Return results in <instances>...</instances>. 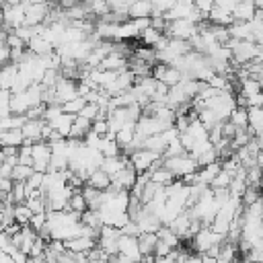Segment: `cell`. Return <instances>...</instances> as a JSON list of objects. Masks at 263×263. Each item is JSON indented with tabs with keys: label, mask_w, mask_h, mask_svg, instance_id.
Masks as SVG:
<instances>
[{
	"label": "cell",
	"mask_w": 263,
	"mask_h": 263,
	"mask_svg": "<svg viewBox=\"0 0 263 263\" xmlns=\"http://www.w3.org/2000/svg\"><path fill=\"white\" fill-rule=\"evenodd\" d=\"M226 45H228L230 51H232V62H234V64L251 62V60H255V58L259 55V51H261V47H259L253 39H234V37H230V39L226 41Z\"/></svg>",
	"instance_id": "cell-1"
},
{
	"label": "cell",
	"mask_w": 263,
	"mask_h": 263,
	"mask_svg": "<svg viewBox=\"0 0 263 263\" xmlns=\"http://www.w3.org/2000/svg\"><path fill=\"white\" fill-rule=\"evenodd\" d=\"M162 160H164V166L177 179H183L185 175H191V173L197 171V160L189 152H183V154H177V156H162Z\"/></svg>",
	"instance_id": "cell-2"
},
{
	"label": "cell",
	"mask_w": 263,
	"mask_h": 263,
	"mask_svg": "<svg viewBox=\"0 0 263 263\" xmlns=\"http://www.w3.org/2000/svg\"><path fill=\"white\" fill-rule=\"evenodd\" d=\"M191 238H193V249H195L197 253H205V251H210L214 245H220V242L226 240L224 234L216 232L212 226H205V224H201V228H199Z\"/></svg>",
	"instance_id": "cell-3"
},
{
	"label": "cell",
	"mask_w": 263,
	"mask_h": 263,
	"mask_svg": "<svg viewBox=\"0 0 263 263\" xmlns=\"http://www.w3.org/2000/svg\"><path fill=\"white\" fill-rule=\"evenodd\" d=\"M197 31H199L197 23H193L189 18H173V21H168L164 33L168 37H175V39H191Z\"/></svg>",
	"instance_id": "cell-4"
},
{
	"label": "cell",
	"mask_w": 263,
	"mask_h": 263,
	"mask_svg": "<svg viewBox=\"0 0 263 263\" xmlns=\"http://www.w3.org/2000/svg\"><path fill=\"white\" fill-rule=\"evenodd\" d=\"M33 152V168L39 173H45L49 168V158H51V146L45 140H37L31 144Z\"/></svg>",
	"instance_id": "cell-5"
},
{
	"label": "cell",
	"mask_w": 263,
	"mask_h": 263,
	"mask_svg": "<svg viewBox=\"0 0 263 263\" xmlns=\"http://www.w3.org/2000/svg\"><path fill=\"white\" fill-rule=\"evenodd\" d=\"M25 4V25L29 27H35V25H41L49 12L47 8V2L41 0V2H29V0H21Z\"/></svg>",
	"instance_id": "cell-6"
},
{
	"label": "cell",
	"mask_w": 263,
	"mask_h": 263,
	"mask_svg": "<svg viewBox=\"0 0 263 263\" xmlns=\"http://www.w3.org/2000/svg\"><path fill=\"white\" fill-rule=\"evenodd\" d=\"M74 97H78V84L74 82V78L60 76L58 82L53 84V101L62 105V103H66Z\"/></svg>",
	"instance_id": "cell-7"
},
{
	"label": "cell",
	"mask_w": 263,
	"mask_h": 263,
	"mask_svg": "<svg viewBox=\"0 0 263 263\" xmlns=\"http://www.w3.org/2000/svg\"><path fill=\"white\" fill-rule=\"evenodd\" d=\"M158 158H162V156L156 154V152H152V150H148V148H136V150L129 152V162H132V166L136 168V173L148 171L150 164H152L154 160H158Z\"/></svg>",
	"instance_id": "cell-8"
},
{
	"label": "cell",
	"mask_w": 263,
	"mask_h": 263,
	"mask_svg": "<svg viewBox=\"0 0 263 263\" xmlns=\"http://www.w3.org/2000/svg\"><path fill=\"white\" fill-rule=\"evenodd\" d=\"M2 25L6 29H16L21 25H25V4L23 2H16V4H6L2 6Z\"/></svg>",
	"instance_id": "cell-9"
},
{
	"label": "cell",
	"mask_w": 263,
	"mask_h": 263,
	"mask_svg": "<svg viewBox=\"0 0 263 263\" xmlns=\"http://www.w3.org/2000/svg\"><path fill=\"white\" fill-rule=\"evenodd\" d=\"M136 168L132 166V162L129 164H125L119 173H115L113 177H111V187L115 189V191H119V189H132L134 187V183H136Z\"/></svg>",
	"instance_id": "cell-10"
},
{
	"label": "cell",
	"mask_w": 263,
	"mask_h": 263,
	"mask_svg": "<svg viewBox=\"0 0 263 263\" xmlns=\"http://www.w3.org/2000/svg\"><path fill=\"white\" fill-rule=\"evenodd\" d=\"M8 107H10V113H21V115H25L31 107H35V101L31 99V92L25 88V90H18V92H12V95H10Z\"/></svg>",
	"instance_id": "cell-11"
},
{
	"label": "cell",
	"mask_w": 263,
	"mask_h": 263,
	"mask_svg": "<svg viewBox=\"0 0 263 263\" xmlns=\"http://www.w3.org/2000/svg\"><path fill=\"white\" fill-rule=\"evenodd\" d=\"M43 125H45V119H43V117H27V121L21 125V132H23V136H25L23 142L33 144V142L41 140V129H43Z\"/></svg>",
	"instance_id": "cell-12"
},
{
	"label": "cell",
	"mask_w": 263,
	"mask_h": 263,
	"mask_svg": "<svg viewBox=\"0 0 263 263\" xmlns=\"http://www.w3.org/2000/svg\"><path fill=\"white\" fill-rule=\"evenodd\" d=\"M99 68H101V70H115V72L125 70V68H127V58H125V53H121V51L115 47L113 51H109V53L101 60Z\"/></svg>",
	"instance_id": "cell-13"
},
{
	"label": "cell",
	"mask_w": 263,
	"mask_h": 263,
	"mask_svg": "<svg viewBox=\"0 0 263 263\" xmlns=\"http://www.w3.org/2000/svg\"><path fill=\"white\" fill-rule=\"evenodd\" d=\"M72 121H74V115L72 113H64V111H60L53 119H49V121H45L51 129H55L62 138H68L70 136V127H72Z\"/></svg>",
	"instance_id": "cell-14"
},
{
	"label": "cell",
	"mask_w": 263,
	"mask_h": 263,
	"mask_svg": "<svg viewBox=\"0 0 263 263\" xmlns=\"http://www.w3.org/2000/svg\"><path fill=\"white\" fill-rule=\"evenodd\" d=\"M27 49H29L31 53H35V55H47V53H51V51L55 49V45H53L47 37H43V35L39 33V35H33V37L27 41Z\"/></svg>",
	"instance_id": "cell-15"
},
{
	"label": "cell",
	"mask_w": 263,
	"mask_h": 263,
	"mask_svg": "<svg viewBox=\"0 0 263 263\" xmlns=\"http://www.w3.org/2000/svg\"><path fill=\"white\" fill-rule=\"evenodd\" d=\"M158 242L156 232H140L138 234V247L142 253V259H154V247Z\"/></svg>",
	"instance_id": "cell-16"
},
{
	"label": "cell",
	"mask_w": 263,
	"mask_h": 263,
	"mask_svg": "<svg viewBox=\"0 0 263 263\" xmlns=\"http://www.w3.org/2000/svg\"><path fill=\"white\" fill-rule=\"evenodd\" d=\"M255 2L253 0H238L236 6L232 8V18L234 21H251L255 16Z\"/></svg>",
	"instance_id": "cell-17"
},
{
	"label": "cell",
	"mask_w": 263,
	"mask_h": 263,
	"mask_svg": "<svg viewBox=\"0 0 263 263\" xmlns=\"http://www.w3.org/2000/svg\"><path fill=\"white\" fill-rule=\"evenodd\" d=\"M86 185H90V187H95V189L105 191V189H109V187H111V175H107V173L99 166V168H95V171L86 177Z\"/></svg>",
	"instance_id": "cell-18"
},
{
	"label": "cell",
	"mask_w": 263,
	"mask_h": 263,
	"mask_svg": "<svg viewBox=\"0 0 263 263\" xmlns=\"http://www.w3.org/2000/svg\"><path fill=\"white\" fill-rule=\"evenodd\" d=\"M25 136L21 127H10V129H0V146H14L18 148L23 144Z\"/></svg>",
	"instance_id": "cell-19"
},
{
	"label": "cell",
	"mask_w": 263,
	"mask_h": 263,
	"mask_svg": "<svg viewBox=\"0 0 263 263\" xmlns=\"http://www.w3.org/2000/svg\"><path fill=\"white\" fill-rule=\"evenodd\" d=\"M92 127V121L86 119L84 115H74V121H72V127H70V136L72 138H84Z\"/></svg>",
	"instance_id": "cell-20"
},
{
	"label": "cell",
	"mask_w": 263,
	"mask_h": 263,
	"mask_svg": "<svg viewBox=\"0 0 263 263\" xmlns=\"http://www.w3.org/2000/svg\"><path fill=\"white\" fill-rule=\"evenodd\" d=\"M152 12V0H134L127 8V16L129 18H142V16H150Z\"/></svg>",
	"instance_id": "cell-21"
},
{
	"label": "cell",
	"mask_w": 263,
	"mask_h": 263,
	"mask_svg": "<svg viewBox=\"0 0 263 263\" xmlns=\"http://www.w3.org/2000/svg\"><path fill=\"white\" fill-rule=\"evenodd\" d=\"M134 132H136V121H129V123L121 125V127L115 132V142L119 144L121 150L129 146V142H132V138H134Z\"/></svg>",
	"instance_id": "cell-22"
},
{
	"label": "cell",
	"mask_w": 263,
	"mask_h": 263,
	"mask_svg": "<svg viewBox=\"0 0 263 263\" xmlns=\"http://www.w3.org/2000/svg\"><path fill=\"white\" fill-rule=\"evenodd\" d=\"M150 173V181H154V183H158V185H171L177 177L164 166V164H160V166H156V168H152V171H148Z\"/></svg>",
	"instance_id": "cell-23"
},
{
	"label": "cell",
	"mask_w": 263,
	"mask_h": 263,
	"mask_svg": "<svg viewBox=\"0 0 263 263\" xmlns=\"http://www.w3.org/2000/svg\"><path fill=\"white\" fill-rule=\"evenodd\" d=\"M208 21H210L212 25H224V27H228L234 18H232V12H228V10L220 8V6H214V8L208 12Z\"/></svg>",
	"instance_id": "cell-24"
},
{
	"label": "cell",
	"mask_w": 263,
	"mask_h": 263,
	"mask_svg": "<svg viewBox=\"0 0 263 263\" xmlns=\"http://www.w3.org/2000/svg\"><path fill=\"white\" fill-rule=\"evenodd\" d=\"M142 148H148V150H152V152H156V154L162 156L164 154V148H166V140L162 138V134H150V136H146Z\"/></svg>",
	"instance_id": "cell-25"
},
{
	"label": "cell",
	"mask_w": 263,
	"mask_h": 263,
	"mask_svg": "<svg viewBox=\"0 0 263 263\" xmlns=\"http://www.w3.org/2000/svg\"><path fill=\"white\" fill-rule=\"evenodd\" d=\"M228 121L234 125V127H238V129H245L247 125H249V115H247V107H234L232 111H230V115H228Z\"/></svg>",
	"instance_id": "cell-26"
},
{
	"label": "cell",
	"mask_w": 263,
	"mask_h": 263,
	"mask_svg": "<svg viewBox=\"0 0 263 263\" xmlns=\"http://www.w3.org/2000/svg\"><path fill=\"white\" fill-rule=\"evenodd\" d=\"M31 214H33V210H31V208H29L25 201H21V203H14V205H12V216H14V222H18L21 226H23V224H29Z\"/></svg>",
	"instance_id": "cell-27"
},
{
	"label": "cell",
	"mask_w": 263,
	"mask_h": 263,
	"mask_svg": "<svg viewBox=\"0 0 263 263\" xmlns=\"http://www.w3.org/2000/svg\"><path fill=\"white\" fill-rule=\"evenodd\" d=\"M86 208H88V205H86V199H84L82 191H80V189H74L72 195H70V199H68V208H66V210H72V212L82 214Z\"/></svg>",
	"instance_id": "cell-28"
},
{
	"label": "cell",
	"mask_w": 263,
	"mask_h": 263,
	"mask_svg": "<svg viewBox=\"0 0 263 263\" xmlns=\"http://www.w3.org/2000/svg\"><path fill=\"white\" fill-rule=\"evenodd\" d=\"M84 103H86V99H84L82 95H78V97H74V99L62 103L60 107H62L64 113H72V115H76V113H80V109L84 107Z\"/></svg>",
	"instance_id": "cell-29"
},
{
	"label": "cell",
	"mask_w": 263,
	"mask_h": 263,
	"mask_svg": "<svg viewBox=\"0 0 263 263\" xmlns=\"http://www.w3.org/2000/svg\"><path fill=\"white\" fill-rule=\"evenodd\" d=\"M162 37V33L160 31H156L154 27H146L142 33H140V39H142V43L144 45H150V47H154L156 43H158V39Z\"/></svg>",
	"instance_id": "cell-30"
},
{
	"label": "cell",
	"mask_w": 263,
	"mask_h": 263,
	"mask_svg": "<svg viewBox=\"0 0 263 263\" xmlns=\"http://www.w3.org/2000/svg\"><path fill=\"white\" fill-rule=\"evenodd\" d=\"M33 171H35L33 166L16 162V164L12 166V175H10V179H12V181H27V179L31 177V173H33Z\"/></svg>",
	"instance_id": "cell-31"
},
{
	"label": "cell",
	"mask_w": 263,
	"mask_h": 263,
	"mask_svg": "<svg viewBox=\"0 0 263 263\" xmlns=\"http://www.w3.org/2000/svg\"><path fill=\"white\" fill-rule=\"evenodd\" d=\"M230 179H232V175L220 166V171H218V173L214 175V179L210 181V187H212V189H216V187H228V185H230Z\"/></svg>",
	"instance_id": "cell-32"
},
{
	"label": "cell",
	"mask_w": 263,
	"mask_h": 263,
	"mask_svg": "<svg viewBox=\"0 0 263 263\" xmlns=\"http://www.w3.org/2000/svg\"><path fill=\"white\" fill-rule=\"evenodd\" d=\"M60 76H62V74H60V68H45V72H43V76H41L39 82H41L43 86H53Z\"/></svg>",
	"instance_id": "cell-33"
},
{
	"label": "cell",
	"mask_w": 263,
	"mask_h": 263,
	"mask_svg": "<svg viewBox=\"0 0 263 263\" xmlns=\"http://www.w3.org/2000/svg\"><path fill=\"white\" fill-rule=\"evenodd\" d=\"M45 222H47V212H33L31 214V220H29V226H33L39 232L45 226Z\"/></svg>",
	"instance_id": "cell-34"
},
{
	"label": "cell",
	"mask_w": 263,
	"mask_h": 263,
	"mask_svg": "<svg viewBox=\"0 0 263 263\" xmlns=\"http://www.w3.org/2000/svg\"><path fill=\"white\" fill-rule=\"evenodd\" d=\"M88 6H90V12H92L95 16H103V14L109 12V4H107V0H90Z\"/></svg>",
	"instance_id": "cell-35"
},
{
	"label": "cell",
	"mask_w": 263,
	"mask_h": 263,
	"mask_svg": "<svg viewBox=\"0 0 263 263\" xmlns=\"http://www.w3.org/2000/svg\"><path fill=\"white\" fill-rule=\"evenodd\" d=\"M78 115H84L86 119H90V121H92V119H97V117H99V105H97V103L86 101V103H84V107L80 109V113H78Z\"/></svg>",
	"instance_id": "cell-36"
},
{
	"label": "cell",
	"mask_w": 263,
	"mask_h": 263,
	"mask_svg": "<svg viewBox=\"0 0 263 263\" xmlns=\"http://www.w3.org/2000/svg\"><path fill=\"white\" fill-rule=\"evenodd\" d=\"M95 134H99V136H105L107 132H109V123H107V117H97V119H92V127H90Z\"/></svg>",
	"instance_id": "cell-37"
},
{
	"label": "cell",
	"mask_w": 263,
	"mask_h": 263,
	"mask_svg": "<svg viewBox=\"0 0 263 263\" xmlns=\"http://www.w3.org/2000/svg\"><path fill=\"white\" fill-rule=\"evenodd\" d=\"M6 45H8L10 49H18V47H25L27 43H25V41L14 33V31H10V33L6 35Z\"/></svg>",
	"instance_id": "cell-38"
},
{
	"label": "cell",
	"mask_w": 263,
	"mask_h": 263,
	"mask_svg": "<svg viewBox=\"0 0 263 263\" xmlns=\"http://www.w3.org/2000/svg\"><path fill=\"white\" fill-rule=\"evenodd\" d=\"M214 2H216V0H193V6L208 18V12L214 8Z\"/></svg>",
	"instance_id": "cell-39"
},
{
	"label": "cell",
	"mask_w": 263,
	"mask_h": 263,
	"mask_svg": "<svg viewBox=\"0 0 263 263\" xmlns=\"http://www.w3.org/2000/svg\"><path fill=\"white\" fill-rule=\"evenodd\" d=\"M8 62H10V47L6 45V41H0V68Z\"/></svg>",
	"instance_id": "cell-40"
},
{
	"label": "cell",
	"mask_w": 263,
	"mask_h": 263,
	"mask_svg": "<svg viewBox=\"0 0 263 263\" xmlns=\"http://www.w3.org/2000/svg\"><path fill=\"white\" fill-rule=\"evenodd\" d=\"M247 103H249V107H263V88L259 92L247 97Z\"/></svg>",
	"instance_id": "cell-41"
},
{
	"label": "cell",
	"mask_w": 263,
	"mask_h": 263,
	"mask_svg": "<svg viewBox=\"0 0 263 263\" xmlns=\"http://www.w3.org/2000/svg\"><path fill=\"white\" fill-rule=\"evenodd\" d=\"M6 35H8L6 27H0V41H6Z\"/></svg>",
	"instance_id": "cell-42"
},
{
	"label": "cell",
	"mask_w": 263,
	"mask_h": 263,
	"mask_svg": "<svg viewBox=\"0 0 263 263\" xmlns=\"http://www.w3.org/2000/svg\"><path fill=\"white\" fill-rule=\"evenodd\" d=\"M177 2H185V4H193V0H177Z\"/></svg>",
	"instance_id": "cell-43"
},
{
	"label": "cell",
	"mask_w": 263,
	"mask_h": 263,
	"mask_svg": "<svg viewBox=\"0 0 263 263\" xmlns=\"http://www.w3.org/2000/svg\"><path fill=\"white\" fill-rule=\"evenodd\" d=\"M4 208V199H2V195H0V210Z\"/></svg>",
	"instance_id": "cell-44"
}]
</instances>
